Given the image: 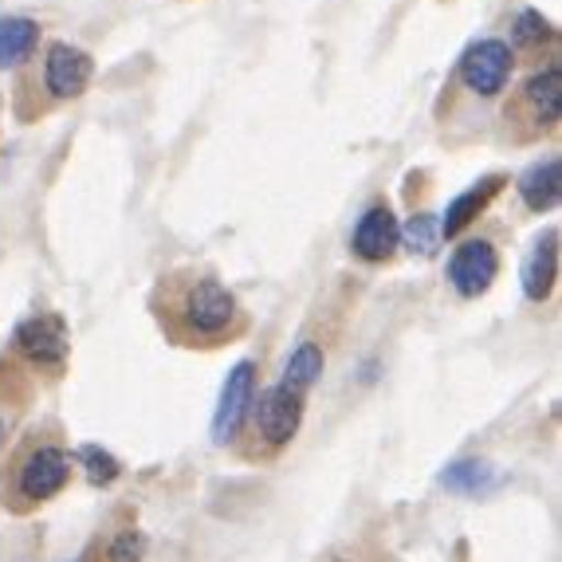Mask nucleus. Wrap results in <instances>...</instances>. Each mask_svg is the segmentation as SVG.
Returning <instances> with one entry per match:
<instances>
[{"label":"nucleus","mask_w":562,"mask_h":562,"mask_svg":"<svg viewBox=\"0 0 562 562\" xmlns=\"http://www.w3.org/2000/svg\"><path fill=\"white\" fill-rule=\"evenodd\" d=\"M154 311H158L161 330L186 347H216L221 338L236 335L240 327V307L233 291L221 288L213 276L173 272L154 291Z\"/></svg>","instance_id":"nucleus-1"},{"label":"nucleus","mask_w":562,"mask_h":562,"mask_svg":"<svg viewBox=\"0 0 562 562\" xmlns=\"http://www.w3.org/2000/svg\"><path fill=\"white\" fill-rule=\"evenodd\" d=\"M94 76V64L87 52L71 44H52L44 59V83L52 99H79Z\"/></svg>","instance_id":"nucleus-8"},{"label":"nucleus","mask_w":562,"mask_h":562,"mask_svg":"<svg viewBox=\"0 0 562 562\" xmlns=\"http://www.w3.org/2000/svg\"><path fill=\"white\" fill-rule=\"evenodd\" d=\"M106 554H111V562H142V554H146V535H138V531L119 535V539L106 547Z\"/></svg>","instance_id":"nucleus-20"},{"label":"nucleus","mask_w":562,"mask_h":562,"mask_svg":"<svg viewBox=\"0 0 562 562\" xmlns=\"http://www.w3.org/2000/svg\"><path fill=\"white\" fill-rule=\"evenodd\" d=\"M559 99H562V76L559 64L535 71L519 91V103L507 106V119L527 122V134H543L559 122Z\"/></svg>","instance_id":"nucleus-4"},{"label":"nucleus","mask_w":562,"mask_h":562,"mask_svg":"<svg viewBox=\"0 0 562 562\" xmlns=\"http://www.w3.org/2000/svg\"><path fill=\"white\" fill-rule=\"evenodd\" d=\"M512 36H516V44L519 47H539V44H547V40L554 36V29L551 24H547L543 16H539V12H519V20H516V32H512Z\"/></svg>","instance_id":"nucleus-18"},{"label":"nucleus","mask_w":562,"mask_h":562,"mask_svg":"<svg viewBox=\"0 0 562 562\" xmlns=\"http://www.w3.org/2000/svg\"><path fill=\"white\" fill-rule=\"evenodd\" d=\"M79 460L87 464V476H91V484H111L114 476H119V460L111 457V452L103 449H79Z\"/></svg>","instance_id":"nucleus-19"},{"label":"nucleus","mask_w":562,"mask_h":562,"mask_svg":"<svg viewBox=\"0 0 562 562\" xmlns=\"http://www.w3.org/2000/svg\"><path fill=\"white\" fill-rule=\"evenodd\" d=\"M0 441H4V422H0Z\"/></svg>","instance_id":"nucleus-21"},{"label":"nucleus","mask_w":562,"mask_h":562,"mask_svg":"<svg viewBox=\"0 0 562 562\" xmlns=\"http://www.w3.org/2000/svg\"><path fill=\"white\" fill-rule=\"evenodd\" d=\"M397 240H402V228H397V216L385 205H374L355 228V252L370 263L390 260L394 248H397Z\"/></svg>","instance_id":"nucleus-10"},{"label":"nucleus","mask_w":562,"mask_h":562,"mask_svg":"<svg viewBox=\"0 0 562 562\" xmlns=\"http://www.w3.org/2000/svg\"><path fill=\"white\" fill-rule=\"evenodd\" d=\"M303 422V394H291L283 385H272L268 394L256 402V432L272 449H283V445L300 432Z\"/></svg>","instance_id":"nucleus-6"},{"label":"nucleus","mask_w":562,"mask_h":562,"mask_svg":"<svg viewBox=\"0 0 562 562\" xmlns=\"http://www.w3.org/2000/svg\"><path fill=\"white\" fill-rule=\"evenodd\" d=\"M554 272H559V233L547 228L539 240L531 244V252L524 260V291L527 300H547L554 288Z\"/></svg>","instance_id":"nucleus-11"},{"label":"nucleus","mask_w":562,"mask_h":562,"mask_svg":"<svg viewBox=\"0 0 562 562\" xmlns=\"http://www.w3.org/2000/svg\"><path fill=\"white\" fill-rule=\"evenodd\" d=\"M16 347L24 358L40 366H64L67 358V327L59 315H32L16 327Z\"/></svg>","instance_id":"nucleus-9"},{"label":"nucleus","mask_w":562,"mask_h":562,"mask_svg":"<svg viewBox=\"0 0 562 562\" xmlns=\"http://www.w3.org/2000/svg\"><path fill=\"white\" fill-rule=\"evenodd\" d=\"M67 484V452L59 445H36V449H24L16 457V469H12V499L4 504L29 512V507L44 504Z\"/></svg>","instance_id":"nucleus-2"},{"label":"nucleus","mask_w":562,"mask_h":562,"mask_svg":"<svg viewBox=\"0 0 562 562\" xmlns=\"http://www.w3.org/2000/svg\"><path fill=\"white\" fill-rule=\"evenodd\" d=\"M516 67V52L504 40H476V44L460 56V83L469 87L472 94H499L512 79Z\"/></svg>","instance_id":"nucleus-3"},{"label":"nucleus","mask_w":562,"mask_h":562,"mask_svg":"<svg viewBox=\"0 0 562 562\" xmlns=\"http://www.w3.org/2000/svg\"><path fill=\"white\" fill-rule=\"evenodd\" d=\"M492 480H496V472H492L487 460H457V464L445 472V487H452V492H469V496L484 492Z\"/></svg>","instance_id":"nucleus-16"},{"label":"nucleus","mask_w":562,"mask_h":562,"mask_svg":"<svg viewBox=\"0 0 562 562\" xmlns=\"http://www.w3.org/2000/svg\"><path fill=\"white\" fill-rule=\"evenodd\" d=\"M559 158H547V161H535L527 169L524 178H519V198L527 201V209L535 213H543V209H554L559 205Z\"/></svg>","instance_id":"nucleus-13"},{"label":"nucleus","mask_w":562,"mask_h":562,"mask_svg":"<svg viewBox=\"0 0 562 562\" xmlns=\"http://www.w3.org/2000/svg\"><path fill=\"white\" fill-rule=\"evenodd\" d=\"M402 236H405V244H409L413 252L432 256V252H437V240H441V225H437L429 213H422V216H413L409 228H405Z\"/></svg>","instance_id":"nucleus-17"},{"label":"nucleus","mask_w":562,"mask_h":562,"mask_svg":"<svg viewBox=\"0 0 562 562\" xmlns=\"http://www.w3.org/2000/svg\"><path fill=\"white\" fill-rule=\"evenodd\" d=\"M323 374V350L315 347V342H303L295 355L288 358V370H283V390H291V394H307L311 385L319 382Z\"/></svg>","instance_id":"nucleus-15"},{"label":"nucleus","mask_w":562,"mask_h":562,"mask_svg":"<svg viewBox=\"0 0 562 562\" xmlns=\"http://www.w3.org/2000/svg\"><path fill=\"white\" fill-rule=\"evenodd\" d=\"M504 186H507L504 173H492V178H484V181H476L472 189H464V193H460V198L449 205V213H445L441 236H460V233H464V228H469L472 221H476V216L492 205V198H496Z\"/></svg>","instance_id":"nucleus-12"},{"label":"nucleus","mask_w":562,"mask_h":562,"mask_svg":"<svg viewBox=\"0 0 562 562\" xmlns=\"http://www.w3.org/2000/svg\"><path fill=\"white\" fill-rule=\"evenodd\" d=\"M252 397H256V366L240 362L233 374H228L225 390H221V402H216V413H213V441L216 445L233 441L236 429L244 425V413H248Z\"/></svg>","instance_id":"nucleus-7"},{"label":"nucleus","mask_w":562,"mask_h":562,"mask_svg":"<svg viewBox=\"0 0 562 562\" xmlns=\"http://www.w3.org/2000/svg\"><path fill=\"white\" fill-rule=\"evenodd\" d=\"M40 24L32 16H0V67H16L36 52Z\"/></svg>","instance_id":"nucleus-14"},{"label":"nucleus","mask_w":562,"mask_h":562,"mask_svg":"<svg viewBox=\"0 0 562 562\" xmlns=\"http://www.w3.org/2000/svg\"><path fill=\"white\" fill-rule=\"evenodd\" d=\"M499 272V256L487 240H464L449 260V280L464 300H476L492 288Z\"/></svg>","instance_id":"nucleus-5"}]
</instances>
